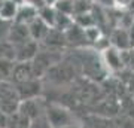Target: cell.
I'll return each instance as SVG.
<instances>
[{"label":"cell","instance_id":"11","mask_svg":"<svg viewBox=\"0 0 134 128\" xmlns=\"http://www.w3.org/2000/svg\"><path fill=\"white\" fill-rule=\"evenodd\" d=\"M37 16V9H34L29 5H21L18 6V10H16V16H15L14 23H21V24H30L34 18Z\"/></svg>","mask_w":134,"mask_h":128},{"label":"cell","instance_id":"16","mask_svg":"<svg viewBox=\"0 0 134 128\" xmlns=\"http://www.w3.org/2000/svg\"><path fill=\"white\" fill-rule=\"evenodd\" d=\"M92 128H115V125L112 122H109L107 119H103V118H94L91 124Z\"/></svg>","mask_w":134,"mask_h":128},{"label":"cell","instance_id":"5","mask_svg":"<svg viewBox=\"0 0 134 128\" xmlns=\"http://www.w3.org/2000/svg\"><path fill=\"white\" fill-rule=\"evenodd\" d=\"M16 88V92L19 95V100H31V98H37L40 95L42 91V85L39 79H30L25 82H19V84H14Z\"/></svg>","mask_w":134,"mask_h":128},{"label":"cell","instance_id":"19","mask_svg":"<svg viewBox=\"0 0 134 128\" xmlns=\"http://www.w3.org/2000/svg\"><path fill=\"white\" fill-rule=\"evenodd\" d=\"M3 2H5V0H0V8H2V5H3Z\"/></svg>","mask_w":134,"mask_h":128},{"label":"cell","instance_id":"17","mask_svg":"<svg viewBox=\"0 0 134 128\" xmlns=\"http://www.w3.org/2000/svg\"><path fill=\"white\" fill-rule=\"evenodd\" d=\"M23 5H29L34 9H40L42 6H45V0H24Z\"/></svg>","mask_w":134,"mask_h":128},{"label":"cell","instance_id":"3","mask_svg":"<svg viewBox=\"0 0 134 128\" xmlns=\"http://www.w3.org/2000/svg\"><path fill=\"white\" fill-rule=\"evenodd\" d=\"M30 79H37L34 75L31 61H15L12 71H10L9 81L12 84H19V82H25Z\"/></svg>","mask_w":134,"mask_h":128},{"label":"cell","instance_id":"13","mask_svg":"<svg viewBox=\"0 0 134 128\" xmlns=\"http://www.w3.org/2000/svg\"><path fill=\"white\" fill-rule=\"evenodd\" d=\"M0 60L15 61V46L9 40L0 42Z\"/></svg>","mask_w":134,"mask_h":128},{"label":"cell","instance_id":"6","mask_svg":"<svg viewBox=\"0 0 134 128\" xmlns=\"http://www.w3.org/2000/svg\"><path fill=\"white\" fill-rule=\"evenodd\" d=\"M18 113L25 116L27 119L33 121L34 118H37L40 115L45 113V106L42 104V100L39 98H31V100H23L19 103Z\"/></svg>","mask_w":134,"mask_h":128},{"label":"cell","instance_id":"14","mask_svg":"<svg viewBox=\"0 0 134 128\" xmlns=\"http://www.w3.org/2000/svg\"><path fill=\"white\" fill-rule=\"evenodd\" d=\"M30 128H52V127L48 122V119L45 118V115H40L37 118H34L33 121H30Z\"/></svg>","mask_w":134,"mask_h":128},{"label":"cell","instance_id":"18","mask_svg":"<svg viewBox=\"0 0 134 128\" xmlns=\"http://www.w3.org/2000/svg\"><path fill=\"white\" fill-rule=\"evenodd\" d=\"M61 128H82V127L77 125V124H70V125H66V127H61Z\"/></svg>","mask_w":134,"mask_h":128},{"label":"cell","instance_id":"1","mask_svg":"<svg viewBox=\"0 0 134 128\" xmlns=\"http://www.w3.org/2000/svg\"><path fill=\"white\" fill-rule=\"evenodd\" d=\"M19 103L21 100L14 84L10 81L0 82V110L6 115H14L18 112Z\"/></svg>","mask_w":134,"mask_h":128},{"label":"cell","instance_id":"4","mask_svg":"<svg viewBox=\"0 0 134 128\" xmlns=\"http://www.w3.org/2000/svg\"><path fill=\"white\" fill-rule=\"evenodd\" d=\"M15 46V61H33V58L39 52V43L33 39L14 45Z\"/></svg>","mask_w":134,"mask_h":128},{"label":"cell","instance_id":"7","mask_svg":"<svg viewBox=\"0 0 134 128\" xmlns=\"http://www.w3.org/2000/svg\"><path fill=\"white\" fill-rule=\"evenodd\" d=\"M101 61L109 70H121L124 67V57H122V52L115 49L113 46H107L103 52V58Z\"/></svg>","mask_w":134,"mask_h":128},{"label":"cell","instance_id":"9","mask_svg":"<svg viewBox=\"0 0 134 128\" xmlns=\"http://www.w3.org/2000/svg\"><path fill=\"white\" fill-rule=\"evenodd\" d=\"M30 33H29V27L25 24L21 23H12L9 29V34H8V40H9L12 45H19V43L29 40Z\"/></svg>","mask_w":134,"mask_h":128},{"label":"cell","instance_id":"12","mask_svg":"<svg viewBox=\"0 0 134 128\" xmlns=\"http://www.w3.org/2000/svg\"><path fill=\"white\" fill-rule=\"evenodd\" d=\"M16 10H18V5H15L12 0H5L0 8V18L8 23H14L15 16H16Z\"/></svg>","mask_w":134,"mask_h":128},{"label":"cell","instance_id":"2","mask_svg":"<svg viewBox=\"0 0 134 128\" xmlns=\"http://www.w3.org/2000/svg\"><path fill=\"white\" fill-rule=\"evenodd\" d=\"M45 118L48 119V122L51 124L52 128H61L70 124H75V118L73 115L60 104H49L45 106Z\"/></svg>","mask_w":134,"mask_h":128},{"label":"cell","instance_id":"8","mask_svg":"<svg viewBox=\"0 0 134 128\" xmlns=\"http://www.w3.org/2000/svg\"><path fill=\"white\" fill-rule=\"evenodd\" d=\"M110 40H112V46L115 48V49H118V51H121V52L130 51L134 46L127 29H116L113 31V34H112Z\"/></svg>","mask_w":134,"mask_h":128},{"label":"cell","instance_id":"15","mask_svg":"<svg viewBox=\"0 0 134 128\" xmlns=\"http://www.w3.org/2000/svg\"><path fill=\"white\" fill-rule=\"evenodd\" d=\"M10 24L5 19L0 18V42H5L8 40V34H9V29H10Z\"/></svg>","mask_w":134,"mask_h":128},{"label":"cell","instance_id":"10","mask_svg":"<svg viewBox=\"0 0 134 128\" xmlns=\"http://www.w3.org/2000/svg\"><path fill=\"white\" fill-rule=\"evenodd\" d=\"M27 27H29L30 37L33 39V40H36L37 43L42 42L43 39H45V36L48 34V31L51 30V27H49L48 24L43 23L39 16H36L30 24H27Z\"/></svg>","mask_w":134,"mask_h":128}]
</instances>
